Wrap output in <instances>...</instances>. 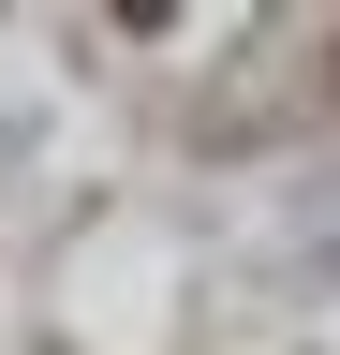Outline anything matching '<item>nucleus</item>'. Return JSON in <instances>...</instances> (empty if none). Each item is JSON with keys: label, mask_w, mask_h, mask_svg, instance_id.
I'll use <instances>...</instances> for the list:
<instances>
[{"label": "nucleus", "mask_w": 340, "mask_h": 355, "mask_svg": "<svg viewBox=\"0 0 340 355\" xmlns=\"http://www.w3.org/2000/svg\"><path fill=\"white\" fill-rule=\"evenodd\" d=\"M325 89H340V30H325Z\"/></svg>", "instance_id": "1"}]
</instances>
